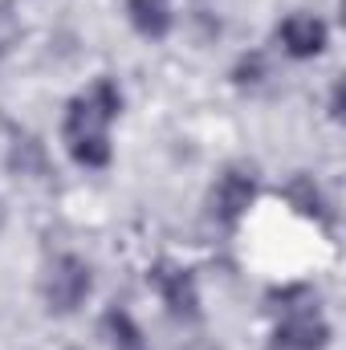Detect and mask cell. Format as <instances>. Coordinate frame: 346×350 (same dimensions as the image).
<instances>
[{
	"instance_id": "6da1fadb",
	"label": "cell",
	"mask_w": 346,
	"mask_h": 350,
	"mask_svg": "<svg viewBox=\"0 0 346 350\" xmlns=\"http://www.w3.org/2000/svg\"><path fill=\"white\" fill-rule=\"evenodd\" d=\"M122 110V94L110 78H98L86 94H78L66 110V147L74 163L106 167L110 163V122Z\"/></svg>"
},
{
	"instance_id": "3957f363",
	"label": "cell",
	"mask_w": 346,
	"mask_h": 350,
	"mask_svg": "<svg viewBox=\"0 0 346 350\" xmlns=\"http://www.w3.org/2000/svg\"><path fill=\"white\" fill-rule=\"evenodd\" d=\"M147 281L155 285V293L163 297V306L172 310L175 318H187V322H191V318L200 314V293H196V281H191L187 269L163 261L147 273Z\"/></svg>"
},
{
	"instance_id": "277c9868",
	"label": "cell",
	"mask_w": 346,
	"mask_h": 350,
	"mask_svg": "<svg viewBox=\"0 0 346 350\" xmlns=\"http://www.w3.org/2000/svg\"><path fill=\"white\" fill-rule=\"evenodd\" d=\"M326 21H318L314 12H289L281 25H277V41L289 57L306 62V57H318L326 49Z\"/></svg>"
},
{
	"instance_id": "7a4b0ae2",
	"label": "cell",
	"mask_w": 346,
	"mask_h": 350,
	"mask_svg": "<svg viewBox=\"0 0 346 350\" xmlns=\"http://www.w3.org/2000/svg\"><path fill=\"white\" fill-rule=\"evenodd\" d=\"M41 293H45V306L53 314H74L82 301L90 297V265L78 257H57L49 265L45 281H41Z\"/></svg>"
},
{
	"instance_id": "8992f818",
	"label": "cell",
	"mask_w": 346,
	"mask_h": 350,
	"mask_svg": "<svg viewBox=\"0 0 346 350\" xmlns=\"http://www.w3.org/2000/svg\"><path fill=\"white\" fill-rule=\"evenodd\" d=\"M253 196H257V183H253V175L249 172H224L216 179V187H212V212L224 220V224H237L245 212H249V204H253Z\"/></svg>"
},
{
	"instance_id": "ba28073f",
	"label": "cell",
	"mask_w": 346,
	"mask_h": 350,
	"mask_svg": "<svg viewBox=\"0 0 346 350\" xmlns=\"http://www.w3.org/2000/svg\"><path fill=\"white\" fill-rule=\"evenodd\" d=\"M106 334H110L114 350H147L143 330L135 326V318H131L127 310H110V314H106Z\"/></svg>"
},
{
	"instance_id": "9c48e42d",
	"label": "cell",
	"mask_w": 346,
	"mask_h": 350,
	"mask_svg": "<svg viewBox=\"0 0 346 350\" xmlns=\"http://www.w3.org/2000/svg\"><path fill=\"white\" fill-rule=\"evenodd\" d=\"M289 204H293L302 216H322V208H326V200H322V191H318V183H314L310 175H297V179L289 183Z\"/></svg>"
},
{
	"instance_id": "52a82bcc",
	"label": "cell",
	"mask_w": 346,
	"mask_h": 350,
	"mask_svg": "<svg viewBox=\"0 0 346 350\" xmlns=\"http://www.w3.org/2000/svg\"><path fill=\"white\" fill-rule=\"evenodd\" d=\"M127 16L135 25V33L159 41L172 33V4L168 0H127Z\"/></svg>"
},
{
	"instance_id": "30bf717a",
	"label": "cell",
	"mask_w": 346,
	"mask_h": 350,
	"mask_svg": "<svg viewBox=\"0 0 346 350\" xmlns=\"http://www.w3.org/2000/svg\"><path fill=\"white\" fill-rule=\"evenodd\" d=\"M261 74H265V57H261V53L245 57V62L237 66V78H241V82H261Z\"/></svg>"
},
{
	"instance_id": "5b68a950",
	"label": "cell",
	"mask_w": 346,
	"mask_h": 350,
	"mask_svg": "<svg viewBox=\"0 0 346 350\" xmlns=\"http://www.w3.org/2000/svg\"><path fill=\"white\" fill-rule=\"evenodd\" d=\"M326 342H330V326L310 306L289 310L285 322L277 326V350H322Z\"/></svg>"
}]
</instances>
